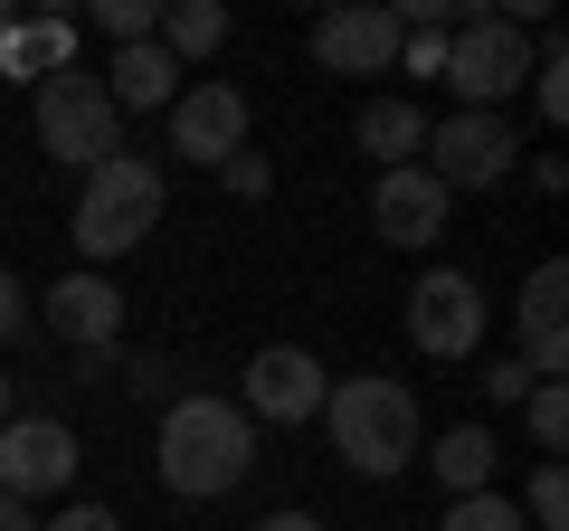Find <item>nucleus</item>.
I'll use <instances>...</instances> for the list:
<instances>
[{
  "label": "nucleus",
  "mask_w": 569,
  "mask_h": 531,
  "mask_svg": "<svg viewBox=\"0 0 569 531\" xmlns=\"http://www.w3.org/2000/svg\"><path fill=\"white\" fill-rule=\"evenodd\" d=\"M247 465H257V418L238 399H171L162 418V484L181 503H209V493H238Z\"/></svg>",
  "instance_id": "f257e3e1"
},
{
  "label": "nucleus",
  "mask_w": 569,
  "mask_h": 531,
  "mask_svg": "<svg viewBox=\"0 0 569 531\" xmlns=\"http://www.w3.org/2000/svg\"><path fill=\"white\" fill-rule=\"evenodd\" d=\"M323 428H332V455L351 474H399L418 455V399H408L389 370H361V380H332L323 389Z\"/></svg>",
  "instance_id": "f03ea898"
},
{
  "label": "nucleus",
  "mask_w": 569,
  "mask_h": 531,
  "mask_svg": "<svg viewBox=\"0 0 569 531\" xmlns=\"http://www.w3.org/2000/svg\"><path fill=\"white\" fill-rule=\"evenodd\" d=\"M152 228H162V171H152V162L114 152V162L86 171V190H77V247L96 266L123 257V247H142Z\"/></svg>",
  "instance_id": "7ed1b4c3"
},
{
  "label": "nucleus",
  "mask_w": 569,
  "mask_h": 531,
  "mask_svg": "<svg viewBox=\"0 0 569 531\" xmlns=\"http://www.w3.org/2000/svg\"><path fill=\"white\" fill-rule=\"evenodd\" d=\"M39 143L58 152L67 171H96L123 152V114L114 96H104V77H77V67H58V77L39 86Z\"/></svg>",
  "instance_id": "20e7f679"
},
{
  "label": "nucleus",
  "mask_w": 569,
  "mask_h": 531,
  "mask_svg": "<svg viewBox=\"0 0 569 531\" xmlns=\"http://www.w3.org/2000/svg\"><path fill=\"white\" fill-rule=\"evenodd\" d=\"M531 58H541V48H531L512 20H456V29H447V86L466 96V114L512 104V96L531 86Z\"/></svg>",
  "instance_id": "39448f33"
},
{
  "label": "nucleus",
  "mask_w": 569,
  "mask_h": 531,
  "mask_svg": "<svg viewBox=\"0 0 569 531\" xmlns=\"http://www.w3.org/2000/svg\"><path fill=\"white\" fill-rule=\"evenodd\" d=\"M418 152H427L418 171L447 190V200H456V190H493V181H512V123H503V114H447Z\"/></svg>",
  "instance_id": "423d86ee"
},
{
  "label": "nucleus",
  "mask_w": 569,
  "mask_h": 531,
  "mask_svg": "<svg viewBox=\"0 0 569 531\" xmlns=\"http://www.w3.org/2000/svg\"><path fill=\"white\" fill-rule=\"evenodd\" d=\"M408 342H418L427 361H466V351L485 342V294H475V275L427 266L418 294H408Z\"/></svg>",
  "instance_id": "0eeeda50"
},
{
  "label": "nucleus",
  "mask_w": 569,
  "mask_h": 531,
  "mask_svg": "<svg viewBox=\"0 0 569 531\" xmlns=\"http://www.w3.org/2000/svg\"><path fill=\"white\" fill-rule=\"evenodd\" d=\"M323 361L313 351H295V342H276V351H257L247 361V399L238 409L247 418H266V428H305V418H323Z\"/></svg>",
  "instance_id": "6e6552de"
},
{
  "label": "nucleus",
  "mask_w": 569,
  "mask_h": 531,
  "mask_svg": "<svg viewBox=\"0 0 569 531\" xmlns=\"http://www.w3.org/2000/svg\"><path fill=\"white\" fill-rule=\"evenodd\" d=\"M67 474H77V428H58V418H10L0 428V493L10 503L67 493Z\"/></svg>",
  "instance_id": "1a4fd4ad"
},
{
  "label": "nucleus",
  "mask_w": 569,
  "mask_h": 531,
  "mask_svg": "<svg viewBox=\"0 0 569 531\" xmlns=\"http://www.w3.org/2000/svg\"><path fill=\"white\" fill-rule=\"evenodd\" d=\"M171 152L200 171H219L228 152H247V96L238 86H181L171 96Z\"/></svg>",
  "instance_id": "9d476101"
},
{
  "label": "nucleus",
  "mask_w": 569,
  "mask_h": 531,
  "mask_svg": "<svg viewBox=\"0 0 569 531\" xmlns=\"http://www.w3.org/2000/svg\"><path fill=\"white\" fill-rule=\"evenodd\" d=\"M313 58H323V77H389L399 67V20L389 10H323Z\"/></svg>",
  "instance_id": "9b49d317"
},
{
  "label": "nucleus",
  "mask_w": 569,
  "mask_h": 531,
  "mask_svg": "<svg viewBox=\"0 0 569 531\" xmlns=\"http://www.w3.org/2000/svg\"><path fill=\"white\" fill-rule=\"evenodd\" d=\"M512 361L531 370V380H560L569 370V266H531V285H522V351Z\"/></svg>",
  "instance_id": "f8f14e48"
},
{
  "label": "nucleus",
  "mask_w": 569,
  "mask_h": 531,
  "mask_svg": "<svg viewBox=\"0 0 569 531\" xmlns=\"http://www.w3.org/2000/svg\"><path fill=\"white\" fill-rule=\"evenodd\" d=\"M447 190L427 181L418 162H399V171H380V190H370V228H380L389 247H437V228H447Z\"/></svg>",
  "instance_id": "ddd939ff"
},
{
  "label": "nucleus",
  "mask_w": 569,
  "mask_h": 531,
  "mask_svg": "<svg viewBox=\"0 0 569 531\" xmlns=\"http://www.w3.org/2000/svg\"><path fill=\"white\" fill-rule=\"evenodd\" d=\"M48 332H58L67 351H114L123 342V294L104 285V275H58V294H48Z\"/></svg>",
  "instance_id": "4468645a"
},
{
  "label": "nucleus",
  "mask_w": 569,
  "mask_h": 531,
  "mask_svg": "<svg viewBox=\"0 0 569 531\" xmlns=\"http://www.w3.org/2000/svg\"><path fill=\"white\" fill-rule=\"evenodd\" d=\"M104 96H114V114H171V96H181V67L162 58V48H114V67H104Z\"/></svg>",
  "instance_id": "2eb2a0df"
},
{
  "label": "nucleus",
  "mask_w": 569,
  "mask_h": 531,
  "mask_svg": "<svg viewBox=\"0 0 569 531\" xmlns=\"http://www.w3.org/2000/svg\"><path fill=\"white\" fill-rule=\"evenodd\" d=\"M67 58H77V29H67V20H10V29H0V77L48 86Z\"/></svg>",
  "instance_id": "dca6fc26"
},
{
  "label": "nucleus",
  "mask_w": 569,
  "mask_h": 531,
  "mask_svg": "<svg viewBox=\"0 0 569 531\" xmlns=\"http://www.w3.org/2000/svg\"><path fill=\"white\" fill-rule=\"evenodd\" d=\"M351 143H361V152H380V162L399 171L408 152L427 143V114H418V104H408V96H370L361 114H351Z\"/></svg>",
  "instance_id": "f3484780"
},
{
  "label": "nucleus",
  "mask_w": 569,
  "mask_h": 531,
  "mask_svg": "<svg viewBox=\"0 0 569 531\" xmlns=\"http://www.w3.org/2000/svg\"><path fill=\"white\" fill-rule=\"evenodd\" d=\"M152 29H162V58L181 67V58H209V48L228 39V10H219V0H181V10H162Z\"/></svg>",
  "instance_id": "a211bd4d"
},
{
  "label": "nucleus",
  "mask_w": 569,
  "mask_h": 531,
  "mask_svg": "<svg viewBox=\"0 0 569 531\" xmlns=\"http://www.w3.org/2000/svg\"><path fill=\"white\" fill-rule=\"evenodd\" d=\"M437 484L447 493H485L493 484V437L485 428H447L437 437Z\"/></svg>",
  "instance_id": "6ab92c4d"
},
{
  "label": "nucleus",
  "mask_w": 569,
  "mask_h": 531,
  "mask_svg": "<svg viewBox=\"0 0 569 531\" xmlns=\"http://www.w3.org/2000/svg\"><path fill=\"white\" fill-rule=\"evenodd\" d=\"M437 531H531V522H522V503H512V493H493V484H485V493H456Z\"/></svg>",
  "instance_id": "aec40b11"
},
{
  "label": "nucleus",
  "mask_w": 569,
  "mask_h": 531,
  "mask_svg": "<svg viewBox=\"0 0 569 531\" xmlns=\"http://www.w3.org/2000/svg\"><path fill=\"white\" fill-rule=\"evenodd\" d=\"M152 20H162L152 0H96V29H104L114 48H142V39H152Z\"/></svg>",
  "instance_id": "412c9836"
},
{
  "label": "nucleus",
  "mask_w": 569,
  "mask_h": 531,
  "mask_svg": "<svg viewBox=\"0 0 569 531\" xmlns=\"http://www.w3.org/2000/svg\"><path fill=\"white\" fill-rule=\"evenodd\" d=\"M560 437H569V399H560V380H531V447L560 455Z\"/></svg>",
  "instance_id": "4be33fe9"
},
{
  "label": "nucleus",
  "mask_w": 569,
  "mask_h": 531,
  "mask_svg": "<svg viewBox=\"0 0 569 531\" xmlns=\"http://www.w3.org/2000/svg\"><path fill=\"white\" fill-rule=\"evenodd\" d=\"M531 104H541L550 123H569V58H560V48H541V58H531Z\"/></svg>",
  "instance_id": "5701e85b"
},
{
  "label": "nucleus",
  "mask_w": 569,
  "mask_h": 531,
  "mask_svg": "<svg viewBox=\"0 0 569 531\" xmlns=\"http://www.w3.org/2000/svg\"><path fill=\"white\" fill-rule=\"evenodd\" d=\"M399 67L408 77H447V29H399Z\"/></svg>",
  "instance_id": "b1692460"
},
{
  "label": "nucleus",
  "mask_w": 569,
  "mask_h": 531,
  "mask_svg": "<svg viewBox=\"0 0 569 531\" xmlns=\"http://www.w3.org/2000/svg\"><path fill=\"white\" fill-rule=\"evenodd\" d=\"M219 181L238 190V200H266V190H276V171H266V152H228V162H219Z\"/></svg>",
  "instance_id": "393cba45"
},
{
  "label": "nucleus",
  "mask_w": 569,
  "mask_h": 531,
  "mask_svg": "<svg viewBox=\"0 0 569 531\" xmlns=\"http://www.w3.org/2000/svg\"><path fill=\"white\" fill-rule=\"evenodd\" d=\"M20 332H29V294H20V275L0 266V342H20Z\"/></svg>",
  "instance_id": "a878e982"
},
{
  "label": "nucleus",
  "mask_w": 569,
  "mask_h": 531,
  "mask_svg": "<svg viewBox=\"0 0 569 531\" xmlns=\"http://www.w3.org/2000/svg\"><path fill=\"white\" fill-rule=\"evenodd\" d=\"M39 531H123V522H114V512H104V503H67L58 522H39Z\"/></svg>",
  "instance_id": "bb28decb"
},
{
  "label": "nucleus",
  "mask_w": 569,
  "mask_h": 531,
  "mask_svg": "<svg viewBox=\"0 0 569 531\" xmlns=\"http://www.w3.org/2000/svg\"><path fill=\"white\" fill-rule=\"evenodd\" d=\"M485 389L512 409V399H531V370H522V361H493V370H485Z\"/></svg>",
  "instance_id": "cd10ccee"
},
{
  "label": "nucleus",
  "mask_w": 569,
  "mask_h": 531,
  "mask_svg": "<svg viewBox=\"0 0 569 531\" xmlns=\"http://www.w3.org/2000/svg\"><path fill=\"white\" fill-rule=\"evenodd\" d=\"M257 531H323V522H313V512H266Z\"/></svg>",
  "instance_id": "c85d7f7f"
},
{
  "label": "nucleus",
  "mask_w": 569,
  "mask_h": 531,
  "mask_svg": "<svg viewBox=\"0 0 569 531\" xmlns=\"http://www.w3.org/2000/svg\"><path fill=\"white\" fill-rule=\"evenodd\" d=\"M0 531H39V522H29V503H10V493H0Z\"/></svg>",
  "instance_id": "c756f323"
},
{
  "label": "nucleus",
  "mask_w": 569,
  "mask_h": 531,
  "mask_svg": "<svg viewBox=\"0 0 569 531\" xmlns=\"http://www.w3.org/2000/svg\"><path fill=\"white\" fill-rule=\"evenodd\" d=\"M10 418H20V389H10V370H0V428H10Z\"/></svg>",
  "instance_id": "7c9ffc66"
}]
</instances>
